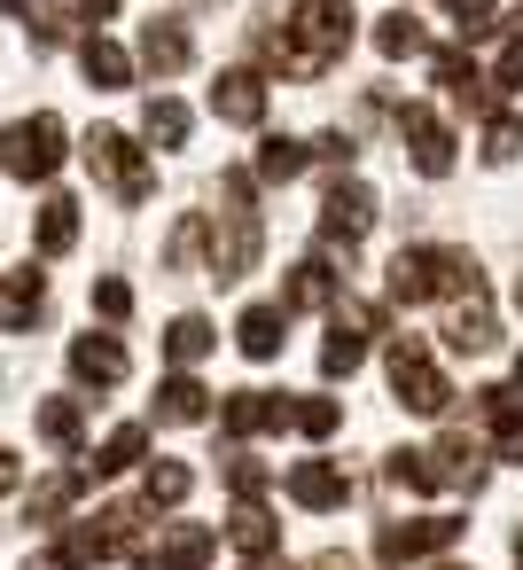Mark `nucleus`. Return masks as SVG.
Here are the masks:
<instances>
[{"instance_id": "nucleus-54", "label": "nucleus", "mask_w": 523, "mask_h": 570, "mask_svg": "<svg viewBox=\"0 0 523 570\" xmlns=\"http://www.w3.org/2000/svg\"><path fill=\"white\" fill-rule=\"evenodd\" d=\"M437 570H453V562H437Z\"/></svg>"}, {"instance_id": "nucleus-42", "label": "nucleus", "mask_w": 523, "mask_h": 570, "mask_svg": "<svg viewBox=\"0 0 523 570\" xmlns=\"http://www.w3.org/2000/svg\"><path fill=\"white\" fill-rule=\"evenodd\" d=\"M95 313H102V321H126V313H134V289H126L118 274H102V282H95Z\"/></svg>"}, {"instance_id": "nucleus-43", "label": "nucleus", "mask_w": 523, "mask_h": 570, "mask_svg": "<svg viewBox=\"0 0 523 570\" xmlns=\"http://www.w3.org/2000/svg\"><path fill=\"white\" fill-rule=\"evenodd\" d=\"M227 484H235L243 500H258V492H266V461H250V453H235V461H227Z\"/></svg>"}, {"instance_id": "nucleus-19", "label": "nucleus", "mask_w": 523, "mask_h": 570, "mask_svg": "<svg viewBox=\"0 0 523 570\" xmlns=\"http://www.w3.org/2000/svg\"><path fill=\"white\" fill-rule=\"evenodd\" d=\"M476 414L492 422L500 453H507V461H523V399H515L507 383H484V391H476Z\"/></svg>"}, {"instance_id": "nucleus-32", "label": "nucleus", "mask_w": 523, "mask_h": 570, "mask_svg": "<svg viewBox=\"0 0 523 570\" xmlns=\"http://www.w3.org/2000/svg\"><path fill=\"white\" fill-rule=\"evenodd\" d=\"M141 134H149L157 149H180V141H188V102H172V95H157V102L141 110Z\"/></svg>"}, {"instance_id": "nucleus-31", "label": "nucleus", "mask_w": 523, "mask_h": 570, "mask_svg": "<svg viewBox=\"0 0 523 570\" xmlns=\"http://www.w3.org/2000/svg\"><path fill=\"white\" fill-rule=\"evenodd\" d=\"M375 48H383V56L398 63V56H422V48H430V32L414 24V9H391V17L375 24Z\"/></svg>"}, {"instance_id": "nucleus-30", "label": "nucleus", "mask_w": 523, "mask_h": 570, "mask_svg": "<svg viewBox=\"0 0 523 570\" xmlns=\"http://www.w3.org/2000/svg\"><path fill=\"white\" fill-rule=\"evenodd\" d=\"M196 492V469H180V461H149V476H141V500L149 508H180Z\"/></svg>"}, {"instance_id": "nucleus-11", "label": "nucleus", "mask_w": 523, "mask_h": 570, "mask_svg": "<svg viewBox=\"0 0 523 570\" xmlns=\"http://www.w3.org/2000/svg\"><path fill=\"white\" fill-rule=\"evenodd\" d=\"M367 227H375V188H359V180H336V188H328V204H320V235L352 250Z\"/></svg>"}, {"instance_id": "nucleus-7", "label": "nucleus", "mask_w": 523, "mask_h": 570, "mask_svg": "<svg viewBox=\"0 0 523 570\" xmlns=\"http://www.w3.org/2000/svg\"><path fill=\"white\" fill-rule=\"evenodd\" d=\"M134 539H141V508H95L87 523H71V531H63V554H71L79 570H95V562L126 554Z\"/></svg>"}, {"instance_id": "nucleus-49", "label": "nucleus", "mask_w": 523, "mask_h": 570, "mask_svg": "<svg viewBox=\"0 0 523 570\" xmlns=\"http://www.w3.org/2000/svg\"><path fill=\"white\" fill-rule=\"evenodd\" d=\"M79 17H87V24H110V17H118V0H79Z\"/></svg>"}, {"instance_id": "nucleus-39", "label": "nucleus", "mask_w": 523, "mask_h": 570, "mask_svg": "<svg viewBox=\"0 0 523 570\" xmlns=\"http://www.w3.org/2000/svg\"><path fill=\"white\" fill-rule=\"evenodd\" d=\"M383 476H391L398 492H437V469H430V453H391V461H383Z\"/></svg>"}, {"instance_id": "nucleus-18", "label": "nucleus", "mask_w": 523, "mask_h": 570, "mask_svg": "<svg viewBox=\"0 0 523 570\" xmlns=\"http://www.w3.org/2000/svg\"><path fill=\"white\" fill-rule=\"evenodd\" d=\"M289 500H297V508H344V500H352V476H344L336 461H297V469H289Z\"/></svg>"}, {"instance_id": "nucleus-6", "label": "nucleus", "mask_w": 523, "mask_h": 570, "mask_svg": "<svg viewBox=\"0 0 523 570\" xmlns=\"http://www.w3.org/2000/svg\"><path fill=\"white\" fill-rule=\"evenodd\" d=\"M367 336H383V313L367 297H336L328 344H320V375H359L367 367Z\"/></svg>"}, {"instance_id": "nucleus-34", "label": "nucleus", "mask_w": 523, "mask_h": 570, "mask_svg": "<svg viewBox=\"0 0 523 570\" xmlns=\"http://www.w3.org/2000/svg\"><path fill=\"white\" fill-rule=\"evenodd\" d=\"M211 344H219V336H211V321H204V313H180V321L165 328V352H172L180 367H188V360H204Z\"/></svg>"}, {"instance_id": "nucleus-16", "label": "nucleus", "mask_w": 523, "mask_h": 570, "mask_svg": "<svg viewBox=\"0 0 523 570\" xmlns=\"http://www.w3.org/2000/svg\"><path fill=\"white\" fill-rule=\"evenodd\" d=\"M126 367H134V360H126V344H118V336H79V344H71V375H79V383H95V391L126 383Z\"/></svg>"}, {"instance_id": "nucleus-15", "label": "nucleus", "mask_w": 523, "mask_h": 570, "mask_svg": "<svg viewBox=\"0 0 523 570\" xmlns=\"http://www.w3.org/2000/svg\"><path fill=\"white\" fill-rule=\"evenodd\" d=\"M336 313V266L328 258H297L289 266V289H282V313Z\"/></svg>"}, {"instance_id": "nucleus-41", "label": "nucleus", "mask_w": 523, "mask_h": 570, "mask_svg": "<svg viewBox=\"0 0 523 570\" xmlns=\"http://www.w3.org/2000/svg\"><path fill=\"white\" fill-rule=\"evenodd\" d=\"M17 17L32 24V40H40V48H56V40H63V9H48V0H17Z\"/></svg>"}, {"instance_id": "nucleus-5", "label": "nucleus", "mask_w": 523, "mask_h": 570, "mask_svg": "<svg viewBox=\"0 0 523 570\" xmlns=\"http://www.w3.org/2000/svg\"><path fill=\"white\" fill-rule=\"evenodd\" d=\"M383 367H391V391H398L406 414H445V406H453V383L437 375V360H430L422 336H391Z\"/></svg>"}, {"instance_id": "nucleus-29", "label": "nucleus", "mask_w": 523, "mask_h": 570, "mask_svg": "<svg viewBox=\"0 0 523 570\" xmlns=\"http://www.w3.org/2000/svg\"><path fill=\"white\" fill-rule=\"evenodd\" d=\"M71 243H79V204L71 196H48L40 204V258H63Z\"/></svg>"}, {"instance_id": "nucleus-44", "label": "nucleus", "mask_w": 523, "mask_h": 570, "mask_svg": "<svg viewBox=\"0 0 523 570\" xmlns=\"http://www.w3.org/2000/svg\"><path fill=\"white\" fill-rule=\"evenodd\" d=\"M453 24H461V40H484V32H500V24H492V0H461V9H453Z\"/></svg>"}, {"instance_id": "nucleus-20", "label": "nucleus", "mask_w": 523, "mask_h": 570, "mask_svg": "<svg viewBox=\"0 0 523 570\" xmlns=\"http://www.w3.org/2000/svg\"><path fill=\"white\" fill-rule=\"evenodd\" d=\"M445 344H453V352H492V344H500L492 305H484V297H461V305H453V321H445Z\"/></svg>"}, {"instance_id": "nucleus-47", "label": "nucleus", "mask_w": 523, "mask_h": 570, "mask_svg": "<svg viewBox=\"0 0 523 570\" xmlns=\"http://www.w3.org/2000/svg\"><path fill=\"white\" fill-rule=\"evenodd\" d=\"M305 570H359V562H352V554H344V547H328V554H313V562H305Z\"/></svg>"}, {"instance_id": "nucleus-21", "label": "nucleus", "mask_w": 523, "mask_h": 570, "mask_svg": "<svg viewBox=\"0 0 523 570\" xmlns=\"http://www.w3.org/2000/svg\"><path fill=\"white\" fill-rule=\"evenodd\" d=\"M430 469H437V484H484V453H476V438H461V430H445L437 438V453H430Z\"/></svg>"}, {"instance_id": "nucleus-46", "label": "nucleus", "mask_w": 523, "mask_h": 570, "mask_svg": "<svg viewBox=\"0 0 523 570\" xmlns=\"http://www.w3.org/2000/svg\"><path fill=\"white\" fill-rule=\"evenodd\" d=\"M24 570H79V562H71L63 547H48V554H24Z\"/></svg>"}, {"instance_id": "nucleus-24", "label": "nucleus", "mask_w": 523, "mask_h": 570, "mask_svg": "<svg viewBox=\"0 0 523 570\" xmlns=\"http://www.w3.org/2000/svg\"><path fill=\"white\" fill-rule=\"evenodd\" d=\"M305 165H313V149H305V141H289V134H266V141H258V165H250V180L282 188V180H297Z\"/></svg>"}, {"instance_id": "nucleus-26", "label": "nucleus", "mask_w": 523, "mask_h": 570, "mask_svg": "<svg viewBox=\"0 0 523 570\" xmlns=\"http://www.w3.org/2000/svg\"><path fill=\"white\" fill-rule=\"evenodd\" d=\"M282 328H289L282 305H250V313L235 321V344H243L250 360H274V352H282Z\"/></svg>"}, {"instance_id": "nucleus-8", "label": "nucleus", "mask_w": 523, "mask_h": 570, "mask_svg": "<svg viewBox=\"0 0 523 570\" xmlns=\"http://www.w3.org/2000/svg\"><path fill=\"white\" fill-rule=\"evenodd\" d=\"M461 531H468L461 515H414V523H383V531H375V562H383V570H406V562H422V554L453 547Z\"/></svg>"}, {"instance_id": "nucleus-22", "label": "nucleus", "mask_w": 523, "mask_h": 570, "mask_svg": "<svg viewBox=\"0 0 523 570\" xmlns=\"http://www.w3.org/2000/svg\"><path fill=\"white\" fill-rule=\"evenodd\" d=\"M227 539H235V547H243L250 562H266V554L282 547V523H274V515H266L258 500H235V515H227Z\"/></svg>"}, {"instance_id": "nucleus-13", "label": "nucleus", "mask_w": 523, "mask_h": 570, "mask_svg": "<svg viewBox=\"0 0 523 570\" xmlns=\"http://www.w3.org/2000/svg\"><path fill=\"white\" fill-rule=\"evenodd\" d=\"M40 313H48V274L24 258V266L0 274V328H32Z\"/></svg>"}, {"instance_id": "nucleus-36", "label": "nucleus", "mask_w": 523, "mask_h": 570, "mask_svg": "<svg viewBox=\"0 0 523 570\" xmlns=\"http://www.w3.org/2000/svg\"><path fill=\"white\" fill-rule=\"evenodd\" d=\"M196 258H204V212H188V219L172 227V243H165V266H172V274H196Z\"/></svg>"}, {"instance_id": "nucleus-2", "label": "nucleus", "mask_w": 523, "mask_h": 570, "mask_svg": "<svg viewBox=\"0 0 523 570\" xmlns=\"http://www.w3.org/2000/svg\"><path fill=\"white\" fill-rule=\"evenodd\" d=\"M219 243H211V282H243L250 266H258V180L235 165V173H219Z\"/></svg>"}, {"instance_id": "nucleus-27", "label": "nucleus", "mask_w": 523, "mask_h": 570, "mask_svg": "<svg viewBox=\"0 0 523 570\" xmlns=\"http://www.w3.org/2000/svg\"><path fill=\"white\" fill-rule=\"evenodd\" d=\"M211 414V391L196 375H165L157 383V422H204Z\"/></svg>"}, {"instance_id": "nucleus-9", "label": "nucleus", "mask_w": 523, "mask_h": 570, "mask_svg": "<svg viewBox=\"0 0 523 570\" xmlns=\"http://www.w3.org/2000/svg\"><path fill=\"white\" fill-rule=\"evenodd\" d=\"M398 141L414 149V173H430V180H445V173H453V134H445V118H437V110L406 102V110H398Z\"/></svg>"}, {"instance_id": "nucleus-28", "label": "nucleus", "mask_w": 523, "mask_h": 570, "mask_svg": "<svg viewBox=\"0 0 523 570\" xmlns=\"http://www.w3.org/2000/svg\"><path fill=\"white\" fill-rule=\"evenodd\" d=\"M79 71H87L95 87H126V79H134V56H126L118 40H102V32H95V40L79 48Z\"/></svg>"}, {"instance_id": "nucleus-53", "label": "nucleus", "mask_w": 523, "mask_h": 570, "mask_svg": "<svg viewBox=\"0 0 523 570\" xmlns=\"http://www.w3.org/2000/svg\"><path fill=\"white\" fill-rule=\"evenodd\" d=\"M445 9H461V0H445Z\"/></svg>"}, {"instance_id": "nucleus-12", "label": "nucleus", "mask_w": 523, "mask_h": 570, "mask_svg": "<svg viewBox=\"0 0 523 570\" xmlns=\"http://www.w3.org/2000/svg\"><path fill=\"white\" fill-rule=\"evenodd\" d=\"M141 63H149L157 79H180V71L196 63L188 24H180V17H149V24H141Z\"/></svg>"}, {"instance_id": "nucleus-10", "label": "nucleus", "mask_w": 523, "mask_h": 570, "mask_svg": "<svg viewBox=\"0 0 523 570\" xmlns=\"http://www.w3.org/2000/svg\"><path fill=\"white\" fill-rule=\"evenodd\" d=\"M211 554H219V531H204V523H172L165 547H134V570H204Z\"/></svg>"}, {"instance_id": "nucleus-4", "label": "nucleus", "mask_w": 523, "mask_h": 570, "mask_svg": "<svg viewBox=\"0 0 523 570\" xmlns=\"http://www.w3.org/2000/svg\"><path fill=\"white\" fill-rule=\"evenodd\" d=\"M87 173H95V180H102L118 204H149V196H157L149 157H141V149H134L118 126H95V134H87Z\"/></svg>"}, {"instance_id": "nucleus-35", "label": "nucleus", "mask_w": 523, "mask_h": 570, "mask_svg": "<svg viewBox=\"0 0 523 570\" xmlns=\"http://www.w3.org/2000/svg\"><path fill=\"white\" fill-rule=\"evenodd\" d=\"M79 430H87V406H79V399H48V406H40V438H48V445H63V453H71V445H79Z\"/></svg>"}, {"instance_id": "nucleus-37", "label": "nucleus", "mask_w": 523, "mask_h": 570, "mask_svg": "<svg viewBox=\"0 0 523 570\" xmlns=\"http://www.w3.org/2000/svg\"><path fill=\"white\" fill-rule=\"evenodd\" d=\"M515 157H523V118L500 110V118L484 126V165H515Z\"/></svg>"}, {"instance_id": "nucleus-33", "label": "nucleus", "mask_w": 523, "mask_h": 570, "mask_svg": "<svg viewBox=\"0 0 523 570\" xmlns=\"http://www.w3.org/2000/svg\"><path fill=\"white\" fill-rule=\"evenodd\" d=\"M141 445H149V430H141V422H126V430H110V438H102V453H95L87 469H95V476H118V469H134V461H141Z\"/></svg>"}, {"instance_id": "nucleus-17", "label": "nucleus", "mask_w": 523, "mask_h": 570, "mask_svg": "<svg viewBox=\"0 0 523 570\" xmlns=\"http://www.w3.org/2000/svg\"><path fill=\"white\" fill-rule=\"evenodd\" d=\"M219 422H227V438H258V430H282V422H289V399H274V391H235V399L219 406Z\"/></svg>"}, {"instance_id": "nucleus-50", "label": "nucleus", "mask_w": 523, "mask_h": 570, "mask_svg": "<svg viewBox=\"0 0 523 570\" xmlns=\"http://www.w3.org/2000/svg\"><path fill=\"white\" fill-rule=\"evenodd\" d=\"M515 570H523V531H515Z\"/></svg>"}, {"instance_id": "nucleus-40", "label": "nucleus", "mask_w": 523, "mask_h": 570, "mask_svg": "<svg viewBox=\"0 0 523 570\" xmlns=\"http://www.w3.org/2000/svg\"><path fill=\"white\" fill-rule=\"evenodd\" d=\"M492 87H523V9L507 17V48H500V71H492Z\"/></svg>"}, {"instance_id": "nucleus-23", "label": "nucleus", "mask_w": 523, "mask_h": 570, "mask_svg": "<svg viewBox=\"0 0 523 570\" xmlns=\"http://www.w3.org/2000/svg\"><path fill=\"white\" fill-rule=\"evenodd\" d=\"M430 71H437V87H445L453 102H468V110H492V79H484V71H476L468 56H453V48H445V56H437Z\"/></svg>"}, {"instance_id": "nucleus-1", "label": "nucleus", "mask_w": 523, "mask_h": 570, "mask_svg": "<svg viewBox=\"0 0 523 570\" xmlns=\"http://www.w3.org/2000/svg\"><path fill=\"white\" fill-rule=\"evenodd\" d=\"M391 297L398 305H422V297H484V274L453 243H414V250L391 258Z\"/></svg>"}, {"instance_id": "nucleus-14", "label": "nucleus", "mask_w": 523, "mask_h": 570, "mask_svg": "<svg viewBox=\"0 0 523 570\" xmlns=\"http://www.w3.org/2000/svg\"><path fill=\"white\" fill-rule=\"evenodd\" d=\"M211 110L227 126H266V79L258 71H219L211 79Z\"/></svg>"}, {"instance_id": "nucleus-51", "label": "nucleus", "mask_w": 523, "mask_h": 570, "mask_svg": "<svg viewBox=\"0 0 523 570\" xmlns=\"http://www.w3.org/2000/svg\"><path fill=\"white\" fill-rule=\"evenodd\" d=\"M515 383H523V352H515Z\"/></svg>"}, {"instance_id": "nucleus-48", "label": "nucleus", "mask_w": 523, "mask_h": 570, "mask_svg": "<svg viewBox=\"0 0 523 570\" xmlns=\"http://www.w3.org/2000/svg\"><path fill=\"white\" fill-rule=\"evenodd\" d=\"M17 476H24V469H17V453H9V445H0V500H9V492H17Z\"/></svg>"}, {"instance_id": "nucleus-45", "label": "nucleus", "mask_w": 523, "mask_h": 570, "mask_svg": "<svg viewBox=\"0 0 523 570\" xmlns=\"http://www.w3.org/2000/svg\"><path fill=\"white\" fill-rule=\"evenodd\" d=\"M313 157H320V165H352V157H359V141H352V134H320V141H313Z\"/></svg>"}, {"instance_id": "nucleus-3", "label": "nucleus", "mask_w": 523, "mask_h": 570, "mask_svg": "<svg viewBox=\"0 0 523 570\" xmlns=\"http://www.w3.org/2000/svg\"><path fill=\"white\" fill-rule=\"evenodd\" d=\"M0 173L9 180H56L63 173V118L32 110L17 126H0Z\"/></svg>"}, {"instance_id": "nucleus-52", "label": "nucleus", "mask_w": 523, "mask_h": 570, "mask_svg": "<svg viewBox=\"0 0 523 570\" xmlns=\"http://www.w3.org/2000/svg\"><path fill=\"white\" fill-rule=\"evenodd\" d=\"M515 313H523V282H515Z\"/></svg>"}, {"instance_id": "nucleus-25", "label": "nucleus", "mask_w": 523, "mask_h": 570, "mask_svg": "<svg viewBox=\"0 0 523 570\" xmlns=\"http://www.w3.org/2000/svg\"><path fill=\"white\" fill-rule=\"evenodd\" d=\"M87 484H95V469H87V461H79V469H56V476H40V484H32V523H56V515H63V508H71Z\"/></svg>"}, {"instance_id": "nucleus-38", "label": "nucleus", "mask_w": 523, "mask_h": 570, "mask_svg": "<svg viewBox=\"0 0 523 570\" xmlns=\"http://www.w3.org/2000/svg\"><path fill=\"white\" fill-rule=\"evenodd\" d=\"M336 422H344L336 399H297L289 406V430H305V438H336Z\"/></svg>"}]
</instances>
